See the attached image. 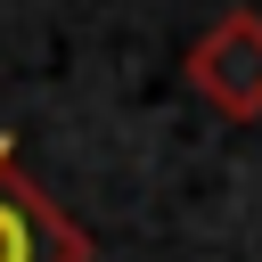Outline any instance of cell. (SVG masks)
<instances>
[{
	"instance_id": "obj_2",
	"label": "cell",
	"mask_w": 262,
	"mask_h": 262,
	"mask_svg": "<svg viewBox=\"0 0 262 262\" xmlns=\"http://www.w3.org/2000/svg\"><path fill=\"white\" fill-rule=\"evenodd\" d=\"M0 262H90V237L16 164V139L8 131H0Z\"/></svg>"
},
{
	"instance_id": "obj_1",
	"label": "cell",
	"mask_w": 262,
	"mask_h": 262,
	"mask_svg": "<svg viewBox=\"0 0 262 262\" xmlns=\"http://www.w3.org/2000/svg\"><path fill=\"white\" fill-rule=\"evenodd\" d=\"M188 90L229 115V123H262V16L254 8H229L221 25L196 33L188 49Z\"/></svg>"
}]
</instances>
